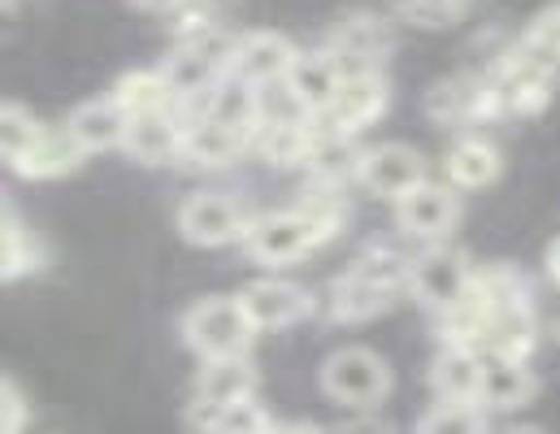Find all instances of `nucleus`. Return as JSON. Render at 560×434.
<instances>
[{
    "label": "nucleus",
    "mask_w": 560,
    "mask_h": 434,
    "mask_svg": "<svg viewBox=\"0 0 560 434\" xmlns=\"http://www.w3.org/2000/svg\"><path fill=\"white\" fill-rule=\"evenodd\" d=\"M392 295H396V288L374 283V279L348 270L343 279H335L330 291H326V313L335 321H370V317H378L392 304Z\"/></svg>",
    "instance_id": "22"
},
{
    "label": "nucleus",
    "mask_w": 560,
    "mask_h": 434,
    "mask_svg": "<svg viewBox=\"0 0 560 434\" xmlns=\"http://www.w3.org/2000/svg\"><path fill=\"white\" fill-rule=\"evenodd\" d=\"M530 356L509 352H482V409H522L535 396V374L526 365Z\"/></svg>",
    "instance_id": "18"
},
{
    "label": "nucleus",
    "mask_w": 560,
    "mask_h": 434,
    "mask_svg": "<svg viewBox=\"0 0 560 434\" xmlns=\"http://www.w3.org/2000/svg\"><path fill=\"white\" fill-rule=\"evenodd\" d=\"M183 339L200 361L244 356V352H253L257 321L248 317L240 295H205L183 313Z\"/></svg>",
    "instance_id": "2"
},
{
    "label": "nucleus",
    "mask_w": 560,
    "mask_h": 434,
    "mask_svg": "<svg viewBox=\"0 0 560 434\" xmlns=\"http://www.w3.org/2000/svg\"><path fill=\"white\" fill-rule=\"evenodd\" d=\"M430 118L439 122H469L478 118L482 109H495V96H491V83H474V79H443L430 101H425Z\"/></svg>",
    "instance_id": "25"
},
{
    "label": "nucleus",
    "mask_w": 560,
    "mask_h": 434,
    "mask_svg": "<svg viewBox=\"0 0 560 434\" xmlns=\"http://www.w3.org/2000/svg\"><path fill=\"white\" fill-rule=\"evenodd\" d=\"M161 74H165V83H170V92H174V101H178V114L187 109V105H205V96L218 87V79L226 74L209 52H200L191 39H183L165 61H161Z\"/></svg>",
    "instance_id": "15"
},
{
    "label": "nucleus",
    "mask_w": 560,
    "mask_h": 434,
    "mask_svg": "<svg viewBox=\"0 0 560 434\" xmlns=\"http://www.w3.org/2000/svg\"><path fill=\"white\" fill-rule=\"evenodd\" d=\"M213 431L222 434H253V431H275V422L261 413V404L248 396V400H235V404H226V409H218V422H213Z\"/></svg>",
    "instance_id": "33"
},
{
    "label": "nucleus",
    "mask_w": 560,
    "mask_h": 434,
    "mask_svg": "<svg viewBox=\"0 0 560 434\" xmlns=\"http://www.w3.org/2000/svg\"><path fill=\"white\" fill-rule=\"evenodd\" d=\"M257 396V370H253V356H213L200 365L196 374V404L205 409H226L235 400H248Z\"/></svg>",
    "instance_id": "16"
},
{
    "label": "nucleus",
    "mask_w": 560,
    "mask_h": 434,
    "mask_svg": "<svg viewBox=\"0 0 560 434\" xmlns=\"http://www.w3.org/2000/svg\"><path fill=\"white\" fill-rule=\"evenodd\" d=\"M396 13L413 26L425 31H443L465 13V0H396Z\"/></svg>",
    "instance_id": "32"
},
{
    "label": "nucleus",
    "mask_w": 560,
    "mask_h": 434,
    "mask_svg": "<svg viewBox=\"0 0 560 434\" xmlns=\"http://www.w3.org/2000/svg\"><path fill=\"white\" fill-rule=\"evenodd\" d=\"M434 400H469L482 404V352L465 343H447L430 365Z\"/></svg>",
    "instance_id": "17"
},
{
    "label": "nucleus",
    "mask_w": 560,
    "mask_h": 434,
    "mask_svg": "<svg viewBox=\"0 0 560 434\" xmlns=\"http://www.w3.org/2000/svg\"><path fill=\"white\" fill-rule=\"evenodd\" d=\"M0 431H26V400H22V387L13 378L0 383Z\"/></svg>",
    "instance_id": "34"
},
{
    "label": "nucleus",
    "mask_w": 560,
    "mask_h": 434,
    "mask_svg": "<svg viewBox=\"0 0 560 434\" xmlns=\"http://www.w3.org/2000/svg\"><path fill=\"white\" fill-rule=\"evenodd\" d=\"M474 279L478 274L469 270V261L456 248H447L443 239H434L430 248H421L418 257H413V266H409V291L418 295L421 308H430L434 317L452 313L474 291Z\"/></svg>",
    "instance_id": "5"
},
{
    "label": "nucleus",
    "mask_w": 560,
    "mask_h": 434,
    "mask_svg": "<svg viewBox=\"0 0 560 434\" xmlns=\"http://www.w3.org/2000/svg\"><path fill=\"white\" fill-rule=\"evenodd\" d=\"M548 270H552V279L560 283V239L552 244V253H548Z\"/></svg>",
    "instance_id": "36"
},
{
    "label": "nucleus",
    "mask_w": 560,
    "mask_h": 434,
    "mask_svg": "<svg viewBox=\"0 0 560 434\" xmlns=\"http://www.w3.org/2000/svg\"><path fill=\"white\" fill-rule=\"evenodd\" d=\"M500 178V152L478 140V136H465L460 144H452L447 152V183H456L460 191H474V187H487Z\"/></svg>",
    "instance_id": "26"
},
{
    "label": "nucleus",
    "mask_w": 560,
    "mask_h": 434,
    "mask_svg": "<svg viewBox=\"0 0 560 434\" xmlns=\"http://www.w3.org/2000/svg\"><path fill=\"white\" fill-rule=\"evenodd\" d=\"M387 101H392V87H387L383 66L343 70V87H339L335 105H330L322 118H313V122L335 127V131H348V136H361L365 127H374V122L387 114Z\"/></svg>",
    "instance_id": "7"
},
{
    "label": "nucleus",
    "mask_w": 560,
    "mask_h": 434,
    "mask_svg": "<svg viewBox=\"0 0 560 434\" xmlns=\"http://www.w3.org/2000/svg\"><path fill=\"white\" fill-rule=\"evenodd\" d=\"M330 235H335V226H326L317 213H308L300 204V209H282V213L253 218L248 222V235H244V253L253 261H261V266H287V261L308 257Z\"/></svg>",
    "instance_id": "3"
},
{
    "label": "nucleus",
    "mask_w": 560,
    "mask_h": 434,
    "mask_svg": "<svg viewBox=\"0 0 560 434\" xmlns=\"http://www.w3.org/2000/svg\"><path fill=\"white\" fill-rule=\"evenodd\" d=\"M430 174H425V156L409 144H378L361 152V169H357V183L378 196V200H400L409 196L413 187H421Z\"/></svg>",
    "instance_id": "9"
},
{
    "label": "nucleus",
    "mask_w": 560,
    "mask_h": 434,
    "mask_svg": "<svg viewBox=\"0 0 560 434\" xmlns=\"http://www.w3.org/2000/svg\"><path fill=\"white\" fill-rule=\"evenodd\" d=\"M330 52L343 61V70L383 66V57L392 52V31H387V22L374 17V13H348V17L330 31Z\"/></svg>",
    "instance_id": "14"
},
{
    "label": "nucleus",
    "mask_w": 560,
    "mask_h": 434,
    "mask_svg": "<svg viewBox=\"0 0 560 434\" xmlns=\"http://www.w3.org/2000/svg\"><path fill=\"white\" fill-rule=\"evenodd\" d=\"M517 57L530 61L535 70H544V74H557L560 70V4H548V9L530 22V31H526Z\"/></svg>",
    "instance_id": "28"
},
{
    "label": "nucleus",
    "mask_w": 560,
    "mask_h": 434,
    "mask_svg": "<svg viewBox=\"0 0 560 434\" xmlns=\"http://www.w3.org/2000/svg\"><path fill=\"white\" fill-rule=\"evenodd\" d=\"M136 9H143V13H174V9H183L187 0H131Z\"/></svg>",
    "instance_id": "35"
},
{
    "label": "nucleus",
    "mask_w": 560,
    "mask_h": 434,
    "mask_svg": "<svg viewBox=\"0 0 560 434\" xmlns=\"http://www.w3.org/2000/svg\"><path fill=\"white\" fill-rule=\"evenodd\" d=\"M425 434H474L487 431V409L469 404V400H439L434 409H425L418 422Z\"/></svg>",
    "instance_id": "30"
},
{
    "label": "nucleus",
    "mask_w": 560,
    "mask_h": 434,
    "mask_svg": "<svg viewBox=\"0 0 560 434\" xmlns=\"http://www.w3.org/2000/svg\"><path fill=\"white\" fill-rule=\"evenodd\" d=\"M248 213L240 209L235 196L222 191H196L183 200L178 209V235L196 248H226V244H244L248 235Z\"/></svg>",
    "instance_id": "6"
},
{
    "label": "nucleus",
    "mask_w": 560,
    "mask_h": 434,
    "mask_svg": "<svg viewBox=\"0 0 560 434\" xmlns=\"http://www.w3.org/2000/svg\"><path fill=\"white\" fill-rule=\"evenodd\" d=\"M244 148H253L248 136H240L231 127H218L205 114L183 118V161H191V165H231Z\"/></svg>",
    "instance_id": "21"
},
{
    "label": "nucleus",
    "mask_w": 560,
    "mask_h": 434,
    "mask_svg": "<svg viewBox=\"0 0 560 434\" xmlns=\"http://www.w3.org/2000/svg\"><path fill=\"white\" fill-rule=\"evenodd\" d=\"M39 261H44V248L35 244V235L13 213H4V244H0V274H4V283L39 270Z\"/></svg>",
    "instance_id": "29"
},
{
    "label": "nucleus",
    "mask_w": 560,
    "mask_h": 434,
    "mask_svg": "<svg viewBox=\"0 0 560 434\" xmlns=\"http://www.w3.org/2000/svg\"><path fill=\"white\" fill-rule=\"evenodd\" d=\"M196 114H205L218 127H231V131H240V136H248L257 144V136L266 127V96H261V87L253 79H244L240 70H226Z\"/></svg>",
    "instance_id": "10"
},
{
    "label": "nucleus",
    "mask_w": 560,
    "mask_h": 434,
    "mask_svg": "<svg viewBox=\"0 0 560 434\" xmlns=\"http://www.w3.org/2000/svg\"><path fill=\"white\" fill-rule=\"evenodd\" d=\"M88 156V148L79 144V136L70 127H44V136L31 144L22 161H13V174L22 178H61L70 169H79Z\"/></svg>",
    "instance_id": "20"
},
{
    "label": "nucleus",
    "mask_w": 560,
    "mask_h": 434,
    "mask_svg": "<svg viewBox=\"0 0 560 434\" xmlns=\"http://www.w3.org/2000/svg\"><path fill=\"white\" fill-rule=\"evenodd\" d=\"M39 136H44V122H39L26 105H4V109H0V152H4L9 165L22 161Z\"/></svg>",
    "instance_id": "31"
},
{
    "label": "nucleus",
    "mask_w": 560,
    "mask_h": 434,
    "mask_svg": "<svg viewBox=\"0 0 560 434\" xmlns=\"http://www.w3.org/2000/svg\"><path fill=\"white\" fill-rule=\"evenodd\" d=\"M109 96H114L131 118H136V114H156V109H178V101H174V92H170L161 66H156V70H131V74H122Z\"/></svg>",
    "instance_id": "27"
},
{
    "label": "nucleus",
    "mask_w": 560,
    "mask_h": 434,
    "mask_svg": "<svg viewBox=\"0 0 560 434\" xmlns=\"http://www.w3.org/2000/svg\"><path fill=\"white\" fill-rule=\"evenodd\" d=\"M396 222H400L405 235H413L421 244L447 239V231L460 222V187L425 178L421 187L396 200Z\"/></svg>",
    "instance_id": "8"
},
{
    "label": "nucleus",
    "mask_w": 560,
    "mask_h": 434,
    "mask_svg": "<svg viewBox=\"0 0 560 434\" xmlns=\"http://www.w3.org/2000/svg\"><path fill=\"white\" fill-rule=\"evenodd\" d=\"M282 83H287V92L300 101V109H304L308 118H322V114L335 105L339 87H343V61H339L330 48L300 52V57L291 61V70H287Z\"/></svg>",
    "instance_id": "11"
},
{
    "label": "nucleus",
    "mask_w": 560,
    "mask_h": 434,
    "mask_svg": "<svg viewBox=\"0 0 560 434\" xmlns=\"http://www.w3.org/2000/svg\"><path fill=\"white\" fill-rule=\"evenodd\" d=\"M308 169L317 183H348L357 178L361 169V148H357V136L348 131H335V127H313V152H308Z\"/></svg>",
    "instance_id": "24"
},
{
    "label": "nucleus",
    "mask_w": 560,
    "mask_h": 434,
    "mask_svg": "<svg viewBox=\"0 0 560 434\" xmlns=\"http://www.w3.org/2000/svg\"><path fill=\"white\" fill-rule=\"evenodd\" d=\"M66 127L79 136V144L88 148V152H105V148H122L127 127H131V114L114 96H101V101L79 105Z\"/></svg>",
    "instance_id": "23"
},
{
    "label": "nucleus",
    "mask_w": 560,
    "mask_h": 434,
    "mask_svg": "<svg viewBox=\"0 0 560 434\" xmlns=\"http://www.w3.org/2000/svg\"><path fill=\"white\" fill-rule=\"evenodd\" d=\"M122 152L140 165H170L183 161V114L178 109H156V114H136L127 127Z\"/></svg>",
    "instance_id": "13"
},
{
    "label": "nucleus",
    "mask_w": 560,
    "mask_h": 434,
    "mask_svg": "<svg viewBox=\"0 0 560 434\" xmlns=\"http://www.w3.org/2000/svg\"><path fill=\"white\" fill-rule=\"evenodd\" d=\"M478 288L487 300V352L530 356L535 352V304L530 283L513 266H495L478 274Z\"/></svg>",
    "instance_id": "1"
},
{
    "label": "nucleus",
    "mask_w": 560,
    "mask_h": 434,
    "mask_svg": "<svg viewBox=\"0 0 560 434\" xmlns=\"http://www.w3.org/2000/svg\"><path fill=\"white\" fill-rule=\"evenodd\" d=\"M295 57H300V48L282 31H253V35H240L235 70L244 79H253L257 87H270V83L287 79V70H291Z\"/></svg>",
    "instance_id": "19"
},
{
    "label": "nucleus",
    "mask_w": 560,
    "mask_h": 434,
    "mask_svg": "<svg viewBox=\"0 0 560 434\" xmlns=\"http://www.w3.org/2000/svg\"><path fill=\"white\" fill-rule=\"evenodd\" d=\"M322 391L343 409H378L392 396V370L370 348H339L322 361Z\"/></svg>",
    "instance_id": "4"
},
{
    "label": "nucleus",
    "mask_w": 560,
    "mask_h": 434,
    "mask_svg": "<svg viewBox=\"0 0 560 434\" xmlns=\"http://www.w3.org/2000/svg\"><path fill=\"white\" fill-rule=\"evenodd\" d=\"M240 300H244L248 317L257 321V330H282L313 313V295L291 279H253L240 291Z\"/></svg>",
    "instance_id": "12"
}]
</instances>
